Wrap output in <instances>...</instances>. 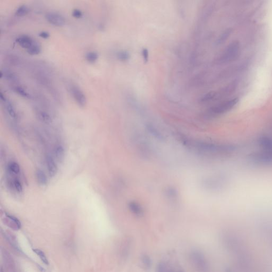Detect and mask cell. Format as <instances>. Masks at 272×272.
Here are the masks:
<instances>
[{
  "label": "cell",
  "instance_id": "18",
  "mask_svg": "<svg viewBox=\"0 0 272 272\" xmlns=\"http://www.w3.org/2000/svg\"><path fill=\"white\" fill-rule=\"evenodd\" d=\"M146 127H147L148 131L150 132V133L152 135H153L155 137L158 138L160 140L163 139L164 138V137L162 133L159 131L158 129L155 128V127L154 125L151 124H148L146 125Z\"/></svg>",
  "mask_w": 272,
  "mask_h": 272
},
{
  "label": "cell",
  "instance_id": "34",
  "mask_svg": "<svg viewBox=\"0 0 272 272\" xmlns=\"http://www.w3.org/2000/svg\"><path fill=\"white\" fill-rule=\"evenodd\" d=\"M181 272V271H180V272Z\"/></svg>",
  "mask_w": 272,
  "mask_h": 272
},
{
  "label": "cell",
  "instance_id": "24",
  "mask_svg": "<svg viewBox=\"0 0 272 272\" xmlns=\"http://www.w3.org/2000/svg\"><path fill=\"white\" fill-rule=\"evenodd\" d=\"M217 95V93L216 92L211 91V92H208L202 97L200 99V101L201 102H203V103L207 102L215 98Z\"/></svg>",
  "mask_w": 272,
  "mask_h": 272
},
{
  "label": "cell",
  "instance_id": "14",
  "mask_svg": "<svg viewBox=\"0 0 272 272\" xmlns=\"http://www.w3.org/2000/svg\"><path fill=\"white\" fill-rule=\"evenodd\" d=\"M4 235L7 241L9 243L10 245L12 246V247L13 248L16 250L19 251L20 249L19 247L18 243L15 235H13V233L10 231L4 232Z\"/></svg>",
  "mask_w": 272,
  "mask_h": 272
},
{
  "label": "cell",
  "instance_id": "31",
  "mask_svg": "<svg viewBox=\"0 0 272 272\" xmlns=\"http://www.w3.org/2000/svg\"><path fill=\"white\" fill-rule=\"evenodd\" d=\"M142 55L143 56L144 60L145 63H147L148 61V58H149V52L147 49H144L142 50Z\"/></svg>",
  "mask_w": 272,
  "mask_h": 272
},
{
  "label": "cell",
  "instance_id": "1",
  "mask_svg": "<svg viewBox=\"0 0 272 272\" xmlns=\"http://www.w3.org/2000/svg\"><path fill=\"white\" fill-rule=\"evenodd\" d=\"M183 141V143L186 146L202 154L225 155L232 153L235 150V147L233 146L227 144H214L203 141L185 139Z\"/></svg>",
  "mask_w": 272,
  "mask_h": 272
},
{
  "label": "cell",
  "instance_id": "2",
  "mask_svg": "<svg viewBox=\"0 0 272 272\" xmlns=\"http://www.w3.org/2000/svg\"><path fill=\"white\" fill-rule=\"evenodd\" d=\"M239 51V43L236 41L233 42L227 47L223 54L217 59V62L220 63H224L233 61L238 57Z\"/></svg>",
  "mask_w": 272,
  "mask_h": 272
},
{
  "label": "cell",
  "instance_id": "16",
  "mask_svg": "<svg viewBox=\"0 0 272 272\" xmlns=\"http://www.w3.org/2000/svg\"><path fill=\"white\" fill-rule=\"evenodd\" d=\"M54 154L56 159L58 162H63L65 156V150L62 145L58 144L55 146L54 149Z\"/></svg>",
  "mask_w": 272,
  "mask_h": 272
},
{
  "label": "cell",
  "instance_id": "25",
  "mask_svg": "<svg viewBox=\"0 0 272 272\" xmlns=\"http://www.w3.org/2000/svg\"><path fill=\"white\" fill-rule=\"evenodd\" d=\"M85 56L86 60L89 63H94L97 60L98 55L96 52L91 51L87 53Z\"/></svg>",
  "mask_w": 272,
  "mask_h": 272
},
{
  "label": "cell",
  "instance_id": "19",
  "mask_svg": "<svg viewBox=\"0 0 272 272\" xmlns=\"http://www.w3.org/2000/svg\"><path fill=\"white\" fill-rule=\"evenodd\" d=\"M201 255H202L198 253L194 254L193 256V259L195 261V263H196V265L198 266V267L203 269L206 268V263H205V259Z\"/></svg>",
  "mask_w": 272,
  "mask_h": 272
},
{
  "label": "cell",
  "instance_id": "7",
  "mask_svg": "<svg viewBox=\"0 0 272 272\" xmlns=\"http://www.w3.org/2000/svg\"><path fill=\"white\" fill-rule=\"evenodd\" d=\"M0 97H1V99L2 102L4 105V107L6 110V112L8 113L10 117L12 118L13 119H17V112L15 110V106L13 105V103L11 101L8 100V99H6V97L4 96V95H3L2 93H1Z\"/></svg>",
  "mask_w": 272,
  "mask_h": 272
},
{
  "label": "cell",
  "instance_id": "8",
  "mask_svg": "<svg viewBox=\"0 0 272 272\" xmlns=\"http://www.w3.org/2000/svg\"><path fill=\"white\" fill-rule=\"evenodd\" d=\"M46 166L49 176L51 177H54L58 172V166L54 159L50 155H46L45 157Z\"/></svg>",
  "mask_w": 272,
  "mask_h": 272
},
{
  "label": "cell",
  "instance_id": "3",
  "mask_svg": "<svg viewBox=\"0 0 272 272\" xmlns=\"http://www.w3.org/2000/svg\"><path fill=\"white\" fill-rule=\"evenodd\" d=\"M238 98H234L229 101H225L211 108L208 111L209 115L215 116L226 113L231 110L238 103Z\"/></svg>",
  "mask_w": 272,
  "mask_h": 272
},
{
  "label": "cell",
  "instance_id": "30",
  "mask_svg": "<svg viewBox=\"0 0 272 272\" xmlns=\"http://www.w3.org/2000/svg\"><path fill=\"white\" fill-rule=\"evenodd\" d=\"M72 15L75 18L79 19L83 17V13L82 11L79 9H75L72 11Z\"/></svg>",
  "mask_w": 272,
  "mask_h": 272
},
{
  "label": "cell",
  "instance_id": "10",
  "mask_svg": "<svg viewBox=\"0 0 272 272\" xmlns=\"http://www.w3.org/2000/svg\"><path fill=\"white\" fill-rule=\"evenodd\" d=\"M35 114L37 119L40 122L45 124H50L52 122V119L49 113H47L45 111L40 109L39 108H36L35 109Z\"/></svg>",
  "mask_w": 272,
  "mask_h": 272
},
{
  "label": "cell",
  "instance_id": "20",
  "mask_svg": "<svg viewBox=\"0 0 272 272\" xmlns=\"http://www.w3.org/2000/svg\"><path fill=\"white\" fill-rule=\"evenodd\" d=\"M27 52L31 55H35L39 54L41 52V47L38 43L35 42L31 46L27 49Z\"/></svg>",
  "mask_w": 272,
  "mask_h": 272
},
{
  "label": "cell",
  "instance_id": "29",
  "mask_svg": "<svg viewBox=\"0 0 272 272\" xmlns=\"http://www.w3.org/2000/svg\"><path fill=\"white\" fill-rule=\"evenodd\" d=\"M166 193L168 195L169 198H176L177 195L176 190L173 189V188H168Z\"/></svg>",
  "mask_w": 272,
  "mask_h": 272
},
{
  "label": "cell",
  "instance_id": "27",
  "mask_svg": "<svg viewBox=\"0 0 272 272\" xmlns=\"http://www.w3.org/2000/svg\"><path fill=\"white\" fill-rule=\"evenodd\" d=\"M33 251H34V252L35 254H37L38 256L40 257V259L43 262V263H44L45 265H49V263L48 259H47V257H46L43 251L38 249H33Z\"/></svg>",
  "mask_w": 272,
  "mask_h": 272
},
{
  "label": "cell",
  "instance_id": "15",
  "mask_svg": "<svg viewBox=\"0 0 272 272\" xmlns=\"http://www.w3.org/2000/svg\"><path fill=\"white\" fill-rule=\"evenodd\" d=\"M7 172L10 175H17L20 172V167L18 163L15 162H10L6 167Z\"/></svg>",
  "mask_w": 272,
  "mask_h": 272
},
{
  "label": "cell",
  "instance_id": "4",
  "mask_svg": "<svg viewBox=\"0 0 272 272\" xmlns=\"http://www.w3.org/2000/svg\"><path fill=\"white\" fill-rule=\"evenodd\" d=\"M70 92L74 100L80 107H83L86 106L87 103L86 96L79 87L72 85L70 87Z\"/></svg>",
  "mask_w": 272,
  "mask_h": 272
},
{
  "label": "cell",
  "instance_id": "17",
  "mask_svg": "<svg viewBox=\"0 0 272 272\" xmlns=\"http://www.w3.org/2000/svg\"><path fill=\"white\" fill-rule=\"evenodd\" d=\"M35 175L38 184L40 186H46L47 184V177L44 171L42 170L37 169Z\"/></svg>",
  "mask_w": 272,
  "mask_h": 272
},
{
  "label": "cell",
  "instance_id": "22",
  "mask_svg": "<svg viewBox=\"0 0 272 272\" xmlns=\"http://www.w3.org/2000/svg\"><path fill=\"white\" fill-rule=\"evenodd\" d=\"M231 32H232V30L230 29H226L223 32L222 34H221L220 37H218L217 39V42H216L217 44H221L222 43H224L227 39V38L229 37L230 34H231Z\"/></svg>",
  "mask_w": 272,
  "mask_h": 272
},
{
  "label": "cell",
  "instance_id": "11",
  "mask_svg": "<svg viewBox=\"0 0 272 272\" xmlns=\"http://www.w3.org/2000/svg\"><path fill=\"white\" fill-rule=\"evenodd\" d=\"M8 186L12 190L15 191L16 193H21L23 191V185L22 182L17 177L10 179L8 180Z\"/></svg>",
  "mask_w": 272,
  "mask_h": 272
},
{
  "label": "cell",
  "instance_id": "26",
  "mask_svg": "<svg viewBox=\"0 0 272 272\" xmlns=\"http://www.w3.org/2000/svg\"><path fill=\"white\" fill-rule=\"evenodd\" d=\"M117 58L121 61H126L130 58V54L126 51H121L117 53Z\"/></svg>",
  "mask_w": 272,
  "mask_h": 272
},
{
  "label": "cell",
  "instance_id": "28",
  "mask_svg": "<svg viewBox=\"0 0 272 272\" xmlns=\"http://www.w3.org/2000/svg\"><path fill=\"white\" fill-rule=\"evenodd\" d=\"M7 60H8V61H9V62H10L12 65H17L19 64L20 62V58H19L18 56L15 55H13V54L9 55Z\"/></svg>",
  "mask_w": 272,
  "mask_h": 272
},
{
  "label": "cell",
  "instance_id": "23",
  "mask_svg": "<svg viewBox=\"0 0 272 272\" xmlns=\"http://www.w3.org/2000/svg\"><path fill=\"white\" fill-rule=\"evenodd\" d=\"M29 11V8L26 5H22L19 6L15 11V15L17 16L22 17L27 15Z\"/></svg>",
  "mask_w": 272,
  "mask_h": 272
},
{
  "label": "cell",
  "instance_id": "5",
  "mask_svg": "<svg viewBox=\"0 0 272 272\" xmlns=\"http://www.w3.org/2000/svg\"><path fill=\"white\" fill-rule=\"evenodd\" d=\"M45 18L50 24L55 26H62L65 22V19L63 15L54 12H50L46 13Z\"/></svg>",
  "mask_w": 272,
  "mask_h": 272
},
{
  "label": "cell",
  "instance_id": "6",
  "mask_svg": "<svg viewBox=\"0 0 272 272\" xmlns=\"http://www.w3.org/2000/svg\"><path fill=\"white\" fill-rule=\"evenodd\" d=\"M3 223L6 226L14 230H18L21 228L22 224L17 217L10 214H6L3 219Z\"/></svg>",
  "mask_w": 272,
  "mask_h": 272
},
{
  "label": "cell",
  "instance_id": "21",
  "mask_svg": "<svg viewBox=\"0 0 272 272\" xmlns=\"http://www.w3.org/2000/svg\"><path fill=\"white\" fill-rule=\"evenodd\" d=\"M13 90L15 92V93H17L18 95L20 96L23 98L27 99L31 98V96L29 94V93L20 86H15L13 88Z\"/></svg>",
  "mask_w": 272,
  "mask_h": 272
},
{
  "label": "cell",
  "instance_id": "32",
  "mask_svg": "<svg viewBox=\"0 0 272 272\" xmlns=\"http://www.w3.org/2000/svg\"><path fill=\"white\" fill-rule=\"evenodd\" d=\"M143 262L146 267H150L151 263H150V260L149 257L146 256H144L143 258Z\"/></svg>",
  "mask_w": 272,
  "mask_h": 272
},
{
  "label": "cell",
  "instance_id": "13",
  "mask_svg": "<svg viewBox=\"0 0 272 272\" xmlns=\"http://www.w3.org/2000/svg\"><path fill=\"white\" fill-rule=\"evenodd\" d=\"M3 77L6 80L13 83L17 82L18 80V77L13 72L6 69L1 71V78Z\"/></svg>",
  "mask_w": 272,
  "mask_h": 272
},
{
  "label": "cell",
  "instance_id": "12",
  "mask_svg": "<svg viewBox=\"0 0 272 272\" xmlns=\"http://www.w3.org/2000/svg\"><path fill=\"white\" fill-rule=\"evenodd\" d=\"M129 209L132 214L137 216H141L144 214V210L142 206L137 202L132 201L129 202Z\"/></svg>",
  "mask_w": 272,
  "mask_h": 272
},
{
  "label": "cell",
  "instance_id": "33",
  "mask_svg": "<svg viewBox=\"0 0 272 272\" xmlns=\"http://www.w3.org/2000/svg\"><path fill=\"white\" fill-rule=\"evenodd\" d=\"M39 36L44 39H47L49 37V33L46 31H42L39 34Z\"/></svg>",
  "mask_w": 272,
  "mask_h": 272
},
{
  "label": "cell",
  "instance_id": "9",
  "mask_svg": "<svg viewBox=\"0 0 272 272\" xmlns=\"http://www.w3.org/2000/svg\"><path fill=\"white\" fill-rule=\"evenodd\" d=\"M16 42L22 48L27 49L33 44L35 40L29 36L23 35L16 38Z\"/></svg>",
  "mask_w": 272,
  "mask_h": 272
}]
</instances>
